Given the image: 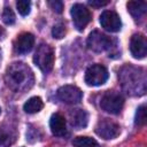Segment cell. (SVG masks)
<instances>
[{"instance_id": "obj_27", "label": "cell", "mask_w": 147, "mask_h": 147, "mask_svg": "<svg viewBox=\"0 0 147 147\" xmlns=\"http://www.w3.org/2000/svg\"><path fill=\"white\" fill-rule=\"evenodd\" d=\"M0 113H1V109H0Z\"/></svg>"}, {"instance_id": "obj_13", "label": "cell", "mask_w": 147, "mask_h": 147, "mask_svg": "<svg viewBox=\"0 0 147 147\" xmlns=\"http://www.w3.org/2000/svg\"><path fill=\"white\" fill-rule=\"evenodd\" d=\"M49 127H51L52 133L54 136H56V137H63L67 133L65 119L59 113H55V114L52 115L51 121H49Z\"/></svg>"}, {"instance_id": "obj_7", "label": "cell", "mask_w": 147, "mask_h": 147, "mask_svg": "<svg viewBox=\"0 0 147 147\" xmlns=\"http://www.w3.org/2000/svg\"><path fill=\"white\" fill-rule=\"evenodd\" d=\"M70 13H71L74 25L78 31H83L86 28V25L91 22V18H92L91 11L82 3H75L71 7Z\"/></svg>"}, {"instance_id": "obj_19", "label": "cell", "mask_w": 147, "mask_h": 147, "mask_svg": "<svg viewBox=\"0 0 147 147\" xmlns=\"http://www.w3.org/2000/svg\"><path fill=\"white\" fill-rule=\"evenodd\" d=\"M146 123V106L141 105L138 107L136 111V117H134V124L137 126H142Z\"/></svg>"}, {"instance_id": "obj_18", "label": "cell", "mask_w": 147, "mask_h": 147, "mask_svg": "<svg viewBox=\"0 0 147 147\" xmlns=\"http://www.w3.org/2000/svg\"><path fill=\"white\" fill-rule=\"evenodd\" d=\"M15 141V136L10 131L0 130V147H9Z\"/></svg>"}, {"instance_id": "obj_1", "label": "cell", "mask_w": 147, "mask_h": 147, "mask_svg": "<svg viewBox=\"0 0 147 147\" xmlns=\"http://www.w3.org/2000/svg\"><path fill=\"white\" fill-rule=\"evenodd\" d=\"M7 86L14 92H24L33 85V74L31 69L23 62L11 63L5 75Z\"/></svg>"}, {"instance_id": "obj_25", "label": "cell", "mask_w": 147, "mask_h": 147, "mask_svg": "<svg viewBox=\"0 0 147 147\" xmlns=\"http://www.w3.org/2000/svg\"><path fill=\"white\" fill-rule=\"evenodd\" d=\"M1 34H2V30L0 29V36H1Z\"/></svg>"}, {"instance_id": "obj_24", "label": "cell", "mask_w": 147, "mask_h": 147, "mask_svg": "<svg viewBox=\"0 0 147 147\" xmlns=\"http://www.w3.org/2000/svg\"><path fill=\"white\" fill-rule=\"evenodd\" d=\"M88 3L91 5V6H93V7H101V6H106L107 3H108V1H98V0H91V1H88Z\"/></svg>"}, {"instance_id": "obj_16", "label": "cell", "mask_w": 147, "mask_h": 147, "mask_svg": "<svg viewBox=\"0 0 147 147\" xmlns=\"http://www.w3.org/2000/svg\"><path fill=\"white\" fill-rule=\"evenodd\" d=\"M44 107V102L39 96H32L30 98L23 106V109L28 114H36L40 111Z\"/></svg>"}, {"instance_id": "obj_8", "label": "cell", "mask_w": 147, "mask_h": 147, "mask_svg": "<svg viewBox=\"0 0 147 147\" xmlns=\"http://www.w3.org/2000/svg\"><path fill=\"white\" fill-rule=\"evenodd\" d=\"M56 96L64 103L76 105L82 101L83 92L80 91V88H78L75 85H64L57 90Z\"/></svg>"}, {"instance_id": "obj_4", "label": "cell", "mask_w": 147, "mask_h": 147, "mask_svg": "<svg viewBox=\"0 0 147 147\" xmlns=\"http://www.w3.org/2000/svg\"><path fill=\"white\" fill-rule=\"evenodd\" d=\"M123 106H124V98L122 96V94L115 91H109L105 93L100 101V107L102 108V110L113 115L119 114Z\"/></svg>"}, {"instance_id": "obj_14", "label": "cell", "mask_w": 147, "mask_h": 147, "mask_svg": "<svg viewBox=\"0 0 147 147\" xmlns=\"http://www.w3.org/2000/svg\"><path fill=\"white\" fill-rule=\"evenodd\" d=\"M70 122L72 126L77 129H83L88 123V115L83 109H75L70 113Z\"/></svg>"}, {"instance_id": "obj_22", "label": "cell", "mask_w": 147, "mask_h": 147, "mask_svg": "<svg viewBox=\"0 0 147 147\" xmlns=\"http://www.w3.org/2000/svg\"><path fill=\"white\" fill-rule=\"evenodd\" d=\"M52 34L56 39L63 38L64 34H65V28H64V25L63 24H56V25H54L53 29H52Z\"/></svg>"}, {"instance_id": "obj_12", "label": "cell", "mask_w": 147, "mask_h": 147, "mask_svg": "<svg viewBox=\"0 0 147 147\" xmlns=\"http://www.w3.org/2000/svg\"><path fill=\"white\" fill-rule=\"evenodd\" d=\"M34 45V36L30 32H24L20 34L14 41V51L17 54L29 53Z\"/></svg>"}, {"instance_id": "obj_21", "label": "cell", "mask_w": 147, "mask_h": 147, "mask_svg": "<svg viewBox=\"0 0 147 147\" xmlns=\"http://www.w3.org/2000/svg\"><path fill=\"white\" fill-rule=\"evenodd\" d=\"M16 7L18 13L22 16H26L30 13V8H31V2L28 0H18L16 2Z\"/></svg>"}, {"instance_id": "obj_20", "label": "cell", "mask_w": 147, "mask_h": 147, "mask_svg": "<svg viewBox=\"0 0 147 147\" xmlns=\"http://www.w3.org/2000/svg\"><path fill=\"white\" fill-rule=\"evenodd\" d=\"M2 21L7 25H11L15 23V14L10 7H6L2 11Z\"/></svg>"}, {"instance_id": "obj_10", "label": "cell", "mask_w": 147, "mask_h": 147, "mask_svg": "<svg viewBox=\"0 0 147 147\" xmlns=\"http://www.w3.org/2000/svg\"><path fill=\"white\" fill-rule=\"evenodd\" d=\"M100 24L109 32H118L122 28V21L119 16L113 10H105L100 15Z\"/></svg>"}, {"instance_id": "obj_3", "label": "cell", "mask_w": 147, "mask_h": 147, "mask_svg": "<svg viewBox=\"0 0 147 147\" xmlns=\"http://www.w3.org/2000/svg\"><path fill=\"white\" fill-rule=\"evenodd\" d=\"M33 62L42 72H51L54 65L53 48L47 44H40L33 55Z\"/></svg>"}, {"instance_id": "obj_6", "label": "cell", "mask_w": 147, "mask_h": 147, "mask_svg": "<svg viewBox=\"0 0 147 147\" xmlns=\"http://www.w3.org/2000/svg\"><path fill=\"white\" fill-rule=\"evenodd\" d=\"M108 77H109V74L106 67L96 63L87 68L84 79L88 86H100L107 82Z\"/></svg>"}, {"instance_id": "obj_26", "label": "cell", "mask_w": 147, "mask_h": 147, "mask_svg": "<svg viewBox=\"0 0 147 147\" xmlns=\"http://www.w3.org/2000/svg\"><path fill=\"white\" fill-rule=\"evenodd\" d=\"M0 61H1V49H0Z\"/></svg>"}, {"instance_id": "obj_2", "label": "cell", "mask_w": 147, "mask_h": 147, "mask_svg": "<svg viewBox=\"0 0 147 147\" xmlns=\"http://www.w3.org/2000/svg\"><path fill=\"white\" fill-rule=\"evenodd\" d=\"M122 87L132 95H141L146 91V76L141 68L125 65L118 74Z\"/></svg>"}, {"instance_id": "obj_5", "label": "cell", "mask_w": 147, "mask_h": 147, "mask_svg": "<svg viewBox=\"0 0 147 147\" xmlns=\"http://www.w3.org/2000/svg\"><path fill=\"white\" fill-rule=\"evenodd\" d=\"M86 45L88 49L95 53H101L103 51H108L113 47V39L98 30H94L90 33Z\"/></svg>"}, {"instance_id": "obj_17", "label": "cell", "mask_w": 147, "mask_h": 147, "mask_svg": "<svg viewBox=\"0 0 147 147\" xmlns=\"http://www.w3.org/2000/svg\"><path fill=\"white\" fill-rule=\"evenodd\" d=\"M74 147H99L96 140L90 137H77L72 140Z\"/></svg>"}, {"instance_id": "obj_11", "label": "cell", "mask_w": 147, "mask_h": 147, "mask_svg": "<svg viewBox=\"0 0 147 147\" xmlns=\"http://www.w3.org/2000/svg\"><path fill=\"white\" fill-rule=\"evenodd\" d=\"M130 52L134 59H144L147 54V41L144 34L136 33L130 40Z\"/></svg>"}, {"instance_id": "obj_15", "label": "cell", "mask_w": 147, "mask_h": 147, "mask_svg": "<svg viewBox=\"0 0 147 147\" xmlns=\"http://www.w3.org/2000/svg\"><path fill=\"white\" fill-rule=\"evenodd\" d=\"M127 10L134 20L142 17L147 10V2L145 1H129L126 3Z\"/></svg>"}, {"instance_id": "obj_9", "label": "cell", "mask_w": 147, "mask_h": 147, "mask_svg": "<svg viewBox=\"0 0 147 147\" xmlns=\"http://www.w3.org/2000/svg\"><path fill=\"white\" fill-rule=\"evenodd\" d=\"M95 133L99 137H101L106 140H109V139L116 138L121 133V127L117 123H115L110 119H102L96 124Z\"/></svg>"}, {"instance_id": "obj_23", "label": "cell", "mask_w": 147, "mask_h": 147, "mask_svg": "<svg viewBox=\"0 0 147 147\" xmlns=\"http://www.w3.org/2000/svg\"><path fill=\"white\" fill-rule=\"evenodd\" d=\"M49 6L52 7V9L55 11V13H62L63 10V2L62 1H59V0H53V1H49L48 2Z\"/></svg>"}]
</instances>
